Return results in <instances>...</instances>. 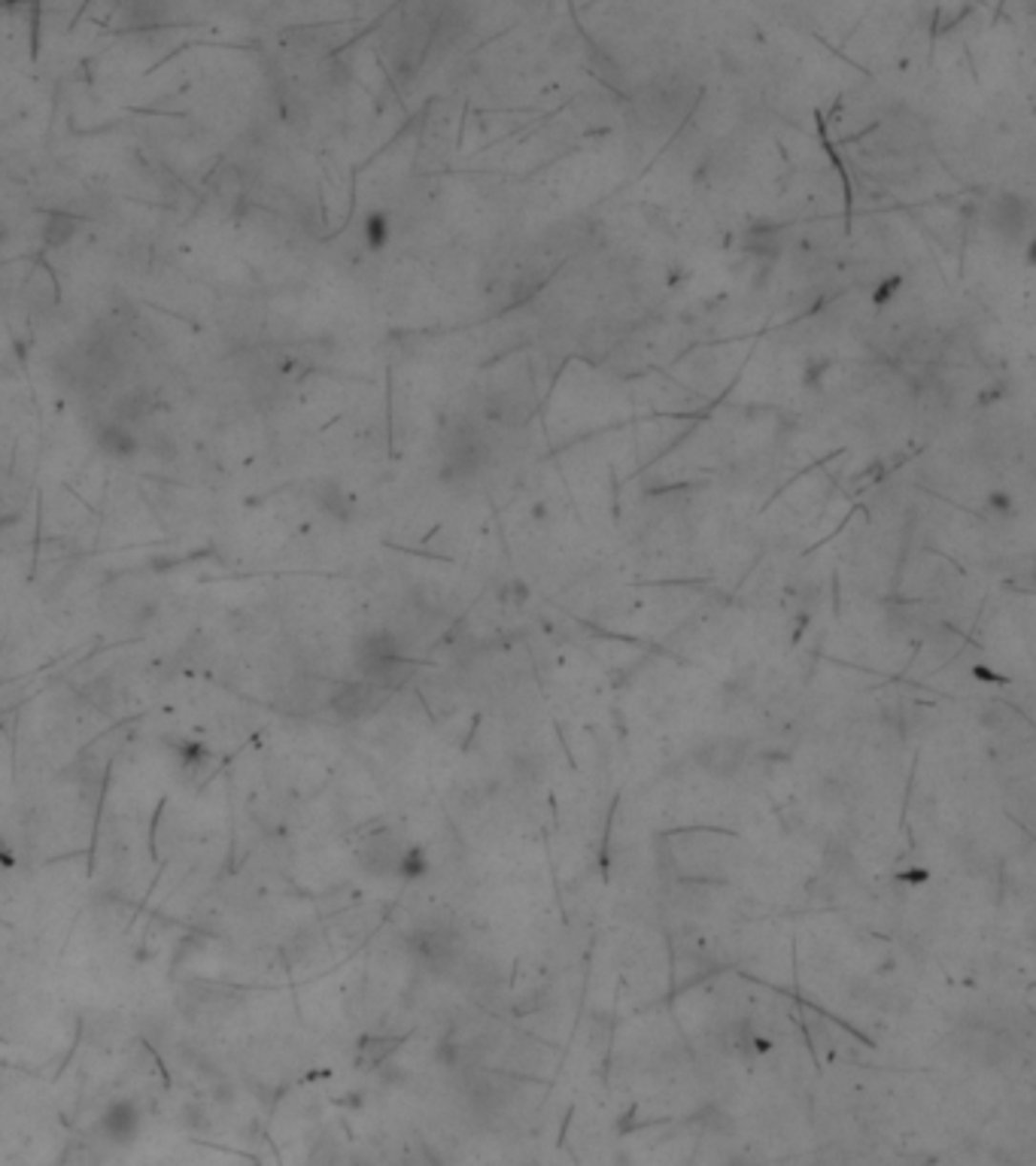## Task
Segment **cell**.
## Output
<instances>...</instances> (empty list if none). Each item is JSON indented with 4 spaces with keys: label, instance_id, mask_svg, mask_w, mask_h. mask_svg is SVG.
Masks as SVG:
<instances>
[{
    "label": "cell",
    "instance_id": "cell-12",
    "mask_svg": "<svg viewBox=\"0 0 1036 1166\" xmlns=\"http://www.w3.org/2000/svg\"><path fill=\"white\" fill-rule=\"evenodd\" d=\"M392 1051H396V1039H362L359 1045V1054L362 1060H368V1066L383 1063Z\"/></svg>",
    "mask_w": 1036,
    "mask_h": 1166
},
{
    "label": "cell",
    "instance_id": "cell-1",
    "mask_svg": "<svg viewBox=\"0 0 1036 1166\" xmlns=\"http://www.w3.org/2000/svg\"><path fill=\"white\" fill-rule=\"evenodd\" d=\"M356 665L362 680L383 693L402 687L410 675V662L399 654V644L389 632H374V635L362 638L356 651Z\"/></svg>",
    "mask_w": 1036,
    "mask_h": 1166
},
{
    "label": "cell",
    "instance_id": "cell-5",
    "mask_svg": "<svg viewBox=\"0 0 1036 1166\" xmlns=\"http://www.w3.org/2000/svg\"><path fill=\"white\" fill-rule=\"evenodd\" d=\"M383 696H386L383 690L365 684V680H343V684L335 687L328 705H332V711L341 720H362L377 711V705L383 702Z\"/></svg>",
    "mask_w": 1036,
    "mask_h": 1166
},
{
    "label": "cell",
    "instance_id": "cell-9",
    "mask_svg": "<svg viewBox=\"0 0 1036 1166\" xmlns=\"http://www.w3.org/2000/svg\"><path fill=\"white\" fill-rule=\"evenodd\" d=\"M97 447H101V453L110 456V459H128V456L137 453V438L128 426L116 423V420H107L101 428H97Z\"/></svg>",
    "mask_w": 1036,
    "mask_h": 1166
},
{
    "label": "cell",
    "instance_id": "cell-8",
    "mask_svg": "<svg viewBox=\"0 0 1036 1166\" xmlns=\"http://www.w3.org/2000/svg\"><path fill=\"white\" fill-rule=\"evenodd\" d=\"M745 760H748V744L736 741V739H715L696 751L699 769H705L709 775H717V778H733L745 765Z\"/></svg>",
    "mask_w": 1036,
    "mask_h": 1166
},
{
    "label": "cell",
    "instance_id": "cell-11",
    "mask_svg": "<svg viewBox=\"0 0 1036 1166\" xmlns=\"http://www.w3.org/2000/svg\"><path fill=\"white\" fill-rule=\"evenodd\" d=\"M73 235H76V219H73V216H52V219L46 222V243H49V246L68 243Z\"/></svg>",
    "mask_w": 1036,
    "mask_h": 1166
},
{
    "label": "cell",
    "instance_id": "cell-2",
    "mask_svg": "<svg viewBox=\"0 0 1036 1166\" xmlns=\"http://www.w3.org/2000/svg\"><path fill=\"white\" fill-rule=\"evenodd\" d=\"M484 462H487V444L478 435V428H471V426L453 428V435L444 444V477L453 483L471 480L481 471Z\"/></svg>",
    "mask_w": 1036,
    "mask_h": 1166
},
{
    "label": "cell",
    "instance_id": "cell-10",
    "mask_svg": "<svg viewBox=\"0 0 1036 1166\" xmlns=\"http://www.w3.org/2000/svg\"><path fill=\"white\" fill-rule=\"evenodd\" d=\"M150 413V392H143V389H131V392H125L122 398L116 405H113V416L110 420H116V423H122V426H135V423H140L143 416Z\"/></svg>",
    "mask_w": 1036,
    "mask_h": 1166
},
{
    "label": "cell",
    "instance_id": "cell-13",
    "mask_svg": "<svg viewBox=\"0 0 1036 1166\" xmlns=\"http://www.w3.org/2000/svg\"><path fill=\"white\" fill-rule=\"evenodd\" d=\"M386 235H389V225H386V216H368V222H365V240H368V246L371 249H381L383 243H386Z\"/></svg>",
    "mask_w": 1036,
    "mask_h": 1166
},
{
    "label": "cell",
    "instance_id": "cell-3",
    "mask_svg": "<svg viewBox=\"0 0 1036 1166\" xmlns=\"http://www.w3.org/2000/svg\"><path fill=\"white\" fill-rule=\"evenodd\" d=\"M410 945H414V954L420 957V963L429 966L432 972L450 969L459 960V954H463V936H459L453 927H444V924L417 929Z\"/></svg>",
    "mask_w": 1036,
    "mask_h": 1166
},
{
    "label": "cell",
    "instance_id": "cell-7",
    "mask_svg": "<svg viewBox=\"0 0 1036 1166\" xmlns=\"http://www.w3.org/2000/svg\"><path fill=\"white\" fill-rule=\"evenodd\" d=\"M140 1124H143V1114H140L135 1099H116V1103H110L104 1109L101 1121H97V1130L104 1133V1139L110 1145L122 1148V1145H131L137 1139Z\"/></svg>",
    "mask_w": 1036,
    "mask_h": 1166
},
{
    "label": "cell",
    "instance_id": "cell-6",
    "mask_svg": "<svg viewBox=\"0 0 1036 1166\" xmlns=\"http://www.w3.org/2000/svg\"><path fill=\"white\" fill-rule=\"evenodd\" d=\"M991 225L1006 240H1025L1033 225V204L1022 195H997L991 201Z\"/></svg>",
    "mask_w": 1036,
    "mask_h": 1166
},
{
    "label": "cell",
    "instance_id": "cell-4",
    "mask_svg": "<svg viewBox=\"0 0 1036 1166\" xmlns=\"http://www.w3.org/2000/svg\"><path fill=\"white\" fill-rule=\"evenodd\" d=\"M404 854H407V847L399 842V836L381 829V832H371V836L359 844V865L377 878L402 875Z\"/></svg>",
    "mask_w": 1036,
    "mask_h": 1166
}]
</instances>
